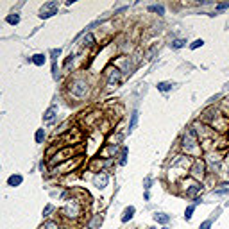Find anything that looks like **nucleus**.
Masks as SVG:
<instances>
[{
	"instance_id": "nucleus-1",
	"label": "nucleus",
	"mask_w": 229,
	"mask_h": 229,
	"mask_svg": "<svg viewBox=\"0 0 229 229\" xmlns=\"http://www.w3.org/2000/svg\"><path fill=\"white\" fill-rule=\"evenodd\" d=\"M183 149L188 154H199V141H197V132L193 129L186 131V134L183 136Z\"/></svg>"
},
{
	"instance_id": "nucleus-2",
	"label": "nucleus",
	"mask_w": 229,
	"mask_h": 229,
	"mask_svg": "<svg viewBox=\"0 0 229 229\" xmlns=\"http://www.w3.org/2000/svg\"><path fill=\"white\" fill-rule=\"evenodd\" d=\"M68 90L73 97H84L86 91H88V83L83 81V79H75L68 84Z\"/></svg>"
},
{
	"instance_id": "nucleus-3",
	"label": "nucleus",
	"mask_w": 229,
	"mask_h": 229,
	"mask_svg": "<svg viewBox=\"0 0 229 229\" xmlns=\"http://www.w3.org/2000/svg\"><path fill=\"white\" fill-rule=\"evenodd\" d=\"M57 9H59V4L56 0H50V2H47L41 5V9H39V16L41 18H50L54 15H57Z\"/></svg>"
},
{
	"instance_id": "nucleus-4",
	"label": "nucleus",
	"mask_w": 229,
	"mask_h": 229,
	"mask_svg": "<svg viewBox=\"0 0 229 229\" xmlns=\"http://www.w3.org/2000/svg\"><path fill=\"white\" fill-rule=\"evenodd\" d=\"M190 172H192V176L195 179H202L204 174H206V163H204L202 159H195L193 165H192V168H190Z\"/></svg>"
},
{
	"instance_id": "nucleus-5",
	"label": "nucleus",
	"mask_w": 229,
	"mask_h": 229,
	"mask_svg": "<svg viewBox=\"0 0 229 229\" xmlns=\"http://www.w3.org/2000/svg\"><path fill=\"white\" fill-rule=\"evenodd\" d=\"M72 149H65V150H59L57 154H56V156H54V158H50V163L54 165V163H59V161H65V159H68L70 156H72Z\"/></svg>"
},
{
	"instance_id": "nucleus-6",
	"label": "nucleus",
	"mask_w": 229,
	"mask_h": 229,
	"mask_svg": "<svg viewBox=\"0 0 229 229\" xmlns=\"http://www.w3.org/2000/svg\"><path fill=\"white\" fill-rule=\"evenodd\" d=\"M107 75H109V79H107V86H114V84H118V81H120V72L114 68V70H109L107 72Z\"/></svg>"
},
{
	"instance_id": "nucleus-7",
	"label": "nucleus",
	"mask_w": 229,
	"mask_h": 229,
	"mask_svg": "<svg viewBox=\"0 0 229 229\" xmlns=\"http://www.w3.org/2000/svg\"><path fill=\"white\" fill-rule=\"evenodd\" d=\"M56 113H57V107H56V106L49 107V109L45 111V114H43V120H45V122H50V120L56 116Z\"/></svg>"
},
{
	"instance_id": "nucleus-8",
	"label": "nucleus",
	"mask_w": 229,
	"mask_h": 229,
	"mask_svg": "<svg viewBox=\"0 0 229 229\" xmlns=\"http://www.w3.org/2000/svg\"><path fill=\"white\" fill-rule=\"evenodd\" d=\"M45 61H47V56H45V54H36V56H32V63L38 65V66L45 65Z\"/></svg>"
},
{
	"instance_id": "nucleus-9",
	"label": "nucleus",
	"mask_w": 229,
	"mask_h": 229,
	"mask_svg": "<svg viewBox=\"0 0 229 229\" xmlns=\"http://www.w3.org/2000/svg\"><path fill=\"white\" fill-rule=\"evenodd\" d=\"M132 215H134V208H132V206L125 208V210H124V215H122V222L131 220V218H132Z\"/></svg>"
},
{
	"instance_id": "nucleus-10",
	"label": "nucleus",
	"mask_w": 229,
	"mask_h": 229,
	"mask_svg": "<svg viewBox=\"0 0 229 229\" xmlns=\"http://www.w3.org/2000/svg\"><path fill=\"white\" fill-rule=\"evenodd\" d=\"M22 181H23L22 176H11V177L7 179V184H9V186H18V184H22Z\"/></svg>"
},
{
	"instance_id": "nucleus-11",
	"label": "nucleus",
	"mask_w": 229,
	"mask_h": 229,
	"mask_svg": "<svg viewBox=\"0 0 229 229\" xmlns=\"http://www.w3.org/2000/svg\"><path fill=\"white\" fill-rule=\"evenodd\" d=\"M200 190H202V186L195 183L193 186H190V188H188V190H186V195H188V197H193V195H195V193H199Z\"/></svg>"
},
{
	"instance_id": "nucleus-12",
	"label": "nucleus",
	"mask_w": 229,
	"mask_h": 229,
	"mask_svg": "<svg viewBox=\"0 0 229 229\" xmlns=\"http://www.w3.org/2000/svg\"><path fill=\"white\" fill-rule=\"evenodd\" d=\"M95 184H97L99 188H104V186L107 184V176H106V174H102V176H97V177H95Z\"/></svg>"
},
{
	"instance_id": "nucleus-13",
	"label": "nucleus",
	"mask_w": 229,
	"mask_h": 229,
	"mask_svg": "<svg viewBox=\"0 0 229 229\" xmlns=\"http://www.w3.org/2000/svg\"><path fill=\"white\" fill-rule=\"evenodd\" d=\"M154 220L159 222V224H166V222L170 220V217H168V215H165V213H156V215H154Z\"/></svg>"
},
{
	"instance_id": "nucleus-14",
	"label": "nucleus",
	"mask_w": 229,
	"mask_h": 229,
	"mask_svg": "<svg viewBox=\"0 0 229 229\" xmlns=\"http://www.w3.org/2000/svg\"><path fill=\"white\" fill-rule=\"evenodd\" d=\"M136 122H138V111H134L131 114V122H129V131H132L136 127Z\"/></svg>"
},
{
	"instance_id": "nucleus-15",
	"label": "nucleus",
	"mask_w": 229,
	"mask_h": 229,
	"mask_svg": "<svg viewBox=\"0 0 229 229\" xmlns=\"http://www.w3.org/2000/svg\"><path fill=\"white\" fill-rule=\"evenodd\" d=\"M150 13H158V15H165V9H163V5H150L149 7Z\"/></svg>"
},
{
	"instance_id": "nucleus-16",
	"label": "nucleus",
	"mask_w": 229,
	"mask_h": 229,
	"mask_svg": "<svg viewBox=\"0 0 229 229\" xmlns=\"http://www.w3.org/2000/svg\"><path fill=\"white\" fill-rule=\"evenodd\" d=\"M158 90L159 91H168V90H172V84L170 83H159L158 84Z\"/></svg>"
},
{
	"instance_id": "nucleus-17",
	"label": "nucleus",
	"mask_w": 229,
	"mask_h": 229,
	"mask_svg": "<svg viewBox=\"0 0 229 229\" xmlns=\"http://www.w3.org/2000/svg\"><path fill=\"white\" fill-rule=\"evenodd\" d=\"M43 140H45V131L38 129V132H36V143H43Z\"/></svg>"
},
{
	"instance_id": "nucleus-18",
	"label": "nucleus",
	"mask_w": 229,
	"mask_h": 229,
	"mask_svg": "<svg viewBox=\"0 0 229 229\" xmlns=\"http://www.w3.org/2000/svg\"><path fill=\"white\" fill-rule=\"evenodd\" d=\"M18 22H20V16H18V15H9V16H7V23L16 25Z\"/></svg>"
},
{
	"instance_id": "nucleus-19",
	"label": "nucleus",
	"mask_w": 229,
	"mask_h": 229,
	"mask_svg": "<svg viewBox=\"0 0 229 229\" xmlns=\"http://www.w3.org/2000/svg\"><path fill=\"white\" fill-rule=\"evenodd\" d=\"M193 210H195V204H192V206H188V208H186V211H184V218H186V220H190V218H192Z\"/></svg>"
},
{
	"instance_id": "nucleus-20",
	"label": "nucleus",
	"mask_w": 229,
	"mask_h": 229,
	"mask_svg": "<svg viewBox=\"0 0 229 229\" xmlns=\"http://www.w3.org/2000/svg\"><path fill=\"white\" fill-rule=\"evenodd\" d=\"M184 45H186V41H184V39H176V41L172 43V49H183Z\"/></svg>"
},
{
	"instance_id": "nucleus-21",
	"label": "nucleus",
	"mask_w": 229,
	"mask_h": 229,
	"mask_svg": "<svg viewBox=\"0 0 229 229\" xmlns=\"http://www.w3.org/2000/svg\"><path fill=\"white\" fill-rule=\"evenodd\" d=\"M202 45H204L202 39H195V41L190 45V49H192V50H195V49H199V47H202Z\"/></svg>"
},
{
	"instance_id": "nucleus-22",
	"label": "nucleus",
	"mask_w": 229,
	"mask_h": 229,
	"mask_svg": "<svg viewBox=\"0 0 229 229\" xmlns=\"http://www.w3.org/2000/svg\"><path fill=\"white\" fill-rule=\"evenodd\" d=\"M43 229H59V226L56 224V222H47V224L43 226Z\"/></svg>"
},
{
	"instance_id": "nucleus-23",
	"label": "nucleus",
	"mask_w": 229,
	"mask_h": 229,
	"mask_svg": "<svg viewBox=\"0 0 229 229\" xmlns=\"http://www.w3.org/2000/svg\"><path fill=\"white\" fill-rule=\"evenodd\" d=\"M84 43H86V45H93V43H95V38H93L91 34H88V36L84 38Z\"/></svg>"
},
{
	"instance_id": "nucleus-24",
	"label": "nucleus",
	"mask_w": 229,
	"mask_h": 229,
	"mask_svg": "<svg viewBox=\"0 0 229 229\" xmlns=\"http://www.w3.org/2000/svg\"><path fill=\"white\" fill-rule=\"evenodd\" d=\"M229 7V2H224V4H218L217 5V11H224V9H227Z\"/></svg>"
},
{
	"instance_id": "nucleus-25",
	"label": "nucleus",
	"mask_w": 229,
	"mask_h": 229,
	"mask_svg": "<svg viewBox=\"0 0 229 229\" xmlns=\"http://www.w3.org/2000/svg\"><path fill=\"white\" fill-rule=\"evenodd\" d=\"M210 227H211V220H206L200 224V229H210Z\"/></svg>"
},
{
	"instance_id": "nucleus-26",
	"label": "nucleus",
	"mask_w": 229,
	"mask_h": 229,
	"mask_svg": "<svg viewBox=\"0 0 229 229\" xmlns=\"http://www.w3.org/2000/svg\"><path fill=\"white\" fill-rule=\"evenodd\" d=\"M50 210H52V206H47V208H45V211H43V215H49V213H50Z\"/></svg>"
},
{
	"instance_id": "nucleus-27",
	"label": "nucleus",
	"mask_w": 229,
	"mask_h": 229,
	"mask_svg": "<svg viewBox=\"0 0 229 229\" xmlns=\"http://www.w3.org/2000/svg\"><path fill=\"white\" fill-rule=\"evenodd\" d=\"M163 229H168V227H163Z\"/></svg>"
}]
</instances>
